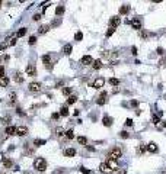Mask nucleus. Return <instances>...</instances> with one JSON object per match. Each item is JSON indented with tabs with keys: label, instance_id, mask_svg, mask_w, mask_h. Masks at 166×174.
Here are the masks:
<instances>
[{
	"label": "nucleus",
	"instance_id": "obj_1",
	"mask_svg": "<svg viewBox=\"0 0 166 174\" xmlns=\"http://www.w3.org/2000/svg\"><path fill=\"white\" fill-rule=\"evenodd\" d=\"M121 157H122V151L120 149V148H112L111 151L108 152V158H109V160H112V161L120 160Z\"/></svg>",
	"mask_w": 166,
	"mask_h": 174
},
{
	"label": "nucleus",
	"instance_id": "obj_2",
	"mask_svg": "<svg viewBox=\"0 0 166 174\" xmlns=\"http://www.w3.org/2000/svg\"><path fill=\"white\" fill-rule=\"evenodd\" d=\"M34 168H35L36 171H45V168H47V161H45L44 158H36V160L34 161Z\"/></svg>",
	"mask_w": 166,
	"mask_h": 174
},
{
	"label": "nucleus",
	"instance_id": "obj_3",
	"mask_svg": "<svg viewBox=\"0 0 166 174\" xmlns=\"http://www.w3.org/2000/svg\"><path fill=\"white\" fill-rule=\"evenodd\" d=\"M103 84H105V78H103V77H98V78H95V81L92 83V87L99 90L101 87H103Z\"/></svg>",
	"mask_w": 166,
	"mask_h": 174
},
{
	"label": "nucleus",
	"instance_id": "obj_4",
	"mask_svg": "<svg viewBox=\"0 0 166 174\" xmlns=\"http://www.w3.org/2000/svg\"><path fill=\"white\" fill-rule=\"evenodd\" d=\"M141 25H143V22H141V19L140 18H134L133 20H131V26H133V29L141 31Z\"/></svg>",
	"mask_w": 166,
	"mask_h": 174
},
{
	"label": "nucleus",
	"instance_id": "obj_5",
	"mask_svg": "<svg viewBox=\"0 0 166 174\" xmlns=\"http://www.w3.org/2000/svg\"><path fill=\"white\" fill-rule=\"evenodd\" d=\"M80 64L82 65H92L93 64V58L90 57V55H83L80 60Z\"/></svg>",
	"mask_w": 166,
	"mask_h": 174
},
{
	"label": "nucleus",
	"instance_id": "obj_6",
	"mask_svg": "<svg viewBox=\"0 0 166 174\" xmlns=\"http://www.w3.org/2000/svg\"><path fill=\"white\" fill-rule=\"evenodd\" d=\"M120 23H121V18L120 16H112V18L109 19V26L111 28H117Z\"/></svg>",
	"mask_w": 166,
	"mask_h": 174
},
{
	"label": "nucleus",
	"instance_id": "obj_7",
	"mask_svg": "<svg viewBox=\"0 0 166 174\" xmlns=\"http://www.w3.org/2000/svg\"><path fill=\"white\" fill-rule=\"evenodd\" d=\"M26 134H28L26 126H16V132H15V135H18V136H25Z\"/></svg>",
	"mask_w": 166,
	"mask_h": 174
},
{
	"label": "nucleus",
	"instance_id": "obj_8",
	"mask_svg": "<svg viewBox=\"0 0 166 174\" xmlns=\"http://www.w3.org/2000/svg\"><path fill=\"white\" fill-rule=\"evenodd\" d=\"M106 97H108V93H106V91H102V93H101V96L96 99V103H98L99 106L105 105V103H106Z\"/></svg>",
	"mask_w": 166,
	"mask_h": 174
},
{
	"label": "nucleus",
	"instance_id": "obj_9",
	"mask_svg": "<svg viewBox=\"0 0 166 174\" xmlns=\"http://www.w3.org/2000/svg\"><path fill=\"white\" fill-rule=\"evenodd\" d=\"M99 171H101V173H103V174H111V173H114L112 170L108 167L106 163H102V164L99 165Z\"/></svg>",
	"mask_w": 166,
	"mask_h": 174
},
{
	"label": "nucleus",
	"instance_id": "obj_10",
	"mask_svg": "<svg viewBox=\"0 0 166 174\" xmlns=\"http://www.w3.org/2000/svg\"><path fill=\"white\" fill-rule=\"evenodd\" d=\"M26 74L31 77H35L36 76V68L34 64H29V65H26Z\"/></svg>",
	"mask_w": 166,
	"mask_h": 174
},
{
	"label": "nucleus",
	"instance_id": "obj_11",
	"mask_svg": "<svg viewBox=\"0 0 166 174\" xmlns=\"http://www.w3.org/2000/svg\"><path fill=\"white\" fill-rule=\"evenodd\" d=\"M29 91H41V83H36V81L31 83L29 84Z\"/></svg>",
	"mask_w": 166,
	"mask_h": 174
},
{
	"label": "nucleus",
	"instance_id": "obj_12",
	"mask_svg": "<svg viewBox=\"0 0 166 174\" xmlns=\"http://www.w3.org/2000/svg\"><path fill=\"white\" fill-rule=\"evenodd\" d=\"M15 132H16V126H6L5 131L6 136H12V135H15Z\"/></svg>",
	"mask_w": 166,
	"mask_h": 174
},
{
	"label": "nucleus",
	"instance_id": "obj_13",
	"mask_svg": "<svg viewBox=\"0 0 166 174\" xmlns=\"http://www.w3.org/2000/svg\"><path fill=\"white\" fill-rule=\"evenodd\" d=\"M74 155H76V149H74V148L64 149V157H74Z\"/></svg>",
	"mask_w": 166,
	"mask_h": 174
},
{
	"label": "nucleus",
	"instance_id": "obj_14",
	"mask_svg": "<svg viewBox=\"0 0 166 174\" xmlns=\"http://www.w3.org/2000/svg\"><path fill=\"white\" fill-rule=\"evenodd\" d=\"M102 123L105 126H111V125H112V118H109L108 115H105V116H103V119H102Z\"/></svg>",
	"mask_w": 166,
	"mask_h": 174
},
{
	"label": "nucleus",
	"instance_id": "obj_15",
	"mask_svg": "<svg viewBox=\"0 0 166 174\" xmlns=\"http://www.w3.org/2000/svg\"><path fill=\"white\" fill-rule=\"evenodd\" d=\"M72 49H73V47L70 44H66L63 47V54L64 55H70V54H72Z\"/></svg>",
	"mask_w": 166,
	"mask_h": 174
},
{
	"label": "nucleus",
	"instance_id": "obj_16",
	"mask_svg": "<svg viewBox=\"0 0 166 174\" xmlns=\"http://www.w3.org/2000/svg\"><path fill=\"white\" fill-rule=\"evenodd\" d=\"M13 80L16 81V83H19V84H21V83H23V76L19 71L15 73V74H13Z\"/></svg>",
	"mask_w": 166,
	"mask_h": 174
},
{
	"label": "nucleus",
	"instance_id": "obj_17",
	"mask_svg": "<svg viewBox=\"0 0 166 174\" xmlns=\"http://www.w3.org/2000/svg\"><path fill=\"white\" fill-rule=\"evenodd\" d=\"M130 5H122L121 7H120V15H127L128 12H130Z\"/></svg>",
	"mask_w": 166,
	"mask_h": 174
},
{
	"label": "nucleus",
	"instance_id": "obj_18",
	"mask_svg": "<svg viewBox=\"0 0 166 174\" xmlns=\"http://www.w3.org/2000/svg\"><path fill=\"white\" fill-rule=\"evenodd\" d=\"M147 151H150V152H157V145H156V142H149V144H147Z\"/></svg>",
	"mask_w": 166,
	"mask_h": 174
},
{
	"label": "nucleus",
	"instance_id": "obj_19",
	"mask_svg": "<svg viewBox=\"0 0 166 174\" xmlns=\"http://www.w3.org/2000/svg\"><path fill=\"white\" fill-rule=\"evenodd\" d=\"M48 31H50V26H48V25H41V26L38 28V33H40V35H42V33H47Z\"/></svg>",
	"mask_w": 166,
	"mask_h": 174
},
{
	"label": "nucleus",
	"instance_id": "obj_20",
	"mask_svg": "<svg viewBox=\"0 0 166 174\" xmlns=\"http://www.w3.org/2000/svg\"><path fill=\"white\" fill-rule=\"evenodd\" d=\"M108 167L112 170V171H115V170H118V165H117V161H112V160H108Z\"/></svg>",
	"mask_w": 166,
	"mask_h": 174
},
{
	"label": "nucleus",
	"instance_id": "obj_21",
	"mask_svg": "<svg viewBox=\"0 0 166 174\" xmlns=\"http://www.w3.org/2000/svg\"><path fill=\"white\" fill-rule=\"evenodd\" d=\"M92 68H93V70H99V68H102V61H101V60H95L93 64H92Z\"/></svg>",
	"mask_w": 166,
	"mask_h": 174
},
{
	"label": "nucleus",
	"instance_id": "obj_22",
	"mask_svg": "<svg viewBox=\"0 0 166 174\" xmlns=\"http://www.w3.org/2000/svg\"><path fill=\"white\" fill-rule=\"evenodd\" d=\"M15 35H16V38H22V36H25L26 35V28H21Z\"/></svg>",
	"mask_w": 166,
	"mask_h": 174
},
{
	"label": "nucleus",
	"instance_id": "obj_23",
	"mask_svg": "<svg viewBox=\"0 0 166 174\" xmlns=\"http://www.w3.org/2000/svg\"><path fill=\"white\" fill-rule=\"evenodd\" d=\"M10 121H12V118H10L9 115H6V116H3L2 119H0V122L3 123V125H9L10 123Z\"/></svg>",
	"mask_w": 166,
	"mask_h": 174
},
{
	"label": "nucleus",
	"instance_id": "obj_24",
	"mask_svg": "<svg viewBox=\"0 0 166 174\" xmlns=\"http://www.w3.org/2000/svg\"><path fill=\"white\" fill-rule=\"evenodd\" d=\"M63 13H64V6L63 5H58L57 7H55V15H57V16H61Z\"/></svg>",
	"mask_w": 166,
	"mask_h": 174
},
{
	"label": "nucleus",
	"instance_id": "obj_25",
	"mask_svg": "<svg viewBox=\"0 0 166 174\" xmlns=\"http://www.w3.org/2000/svg\"><path fill=\"white\" fill-rule=\"evenodd\" d=\"M45 142H47L45 139H40V138H36L35 141H34V145H35V147H42V145H45Z\"/></svg>",
	"mask_w": 166,
	"mask_h": 174
},
{
	"label": "nucleus",
	"instance_id": "obj_26",
	"mask_svg": "<svg viewBox=\"0 0 166 174\" xmlns=\"http://www.w3.org/2000/svg\"><path fill=\"white\" fill-rule=\"evenodd\" d=\"M77 142L80 144V145H83V147H86L87 145V139L85 136H77Z\"/></svg>",
	"mask_w": 166,
	"mask_h": 174
},
{
	"label": "nucleus",
	"instance_id": "obj_27",
	"mask_svg": "<svg viewBox=\"0 0 166 174\" xmlns=\"http://www.w3.org/2000/svg\"><path fill=\"white\" fill-rule=\"evenodd\" d=\"M9 84V78L7 77H3V78H0V87H6V86Z\"/></svg>",
	"mask_w": 166,
	"mask_h": 174
},
{
	"label": "nucleus",
	"instance_id": "obj_28",
	"mask_svg": "<svg viewBox=\"0 0 166 174\" xmlns=\"http://www.w3.org/2000/svg\"><path fill=\"white\" fill-rule=\"evenodd\" d=\"M55 135H57V136H63L64 135V128L57 126V128H55Z\"/></svg>",
	"mask_w": 166,
	"mask_h": 174
},
{
	"label": "nucleus",
	"instance_id": "obj_29",
	"mask_svg": "<svg viewBox=\"0 0 166 174\" xmlns=\"http://www.w3.org/2000/svg\"><path fill=\"white\" fill-rule=\"evenodd\" d=\"M64 134H66V138H67V139H73V138H74V132H73V129L66 131Z\"/></svg>",
	"mask_w": 166,
	"mask_h": 174
},
{
	"label": "nucleus",
	"instance_id": "obj_30",
	"mask_svg": "<svg viewBox=\"0 0 166 174\" xmlns=\"http://www.w3.org/2000/svg\"><path fill=\"white\" fill-rule=\"evenodd\" d=\"M60 116H69V109L66 106H63L60 109Z\"/></svg>",
	"mask_w": 166,
	"mask_h": 174
},
{
	"label": "nucleus",
	"instance_id": "obj_31",
	"mask_svg": "<svg viewBox=\"0 0 166 174\" xmlns=\"http://www.w3.org/2000/svg\"><path fill=\"white\" fill-rule=\"evenodd\" d=\"M3 164H5L6 168H10V167L13 165V163H12V161H10L9 158H5V160H3Z\"/></svg>",
	"mask_w": 166,
	"mask_h": 174
},
{
	"label": "nucleus",
	"instance_id": "obj_32",
	"mask_svg": "<svg viewBox=\"0 0 166 174\" xmlns=\"http://www.w3.org/2000/svg\"><path fill=\"white\" fill-rule=\"evenodd\" d=\"M9 42H7V47H13L15 44H16V35H13L10 39H7Z\"/></svg>",
	"mask_w": 166,
	"mask_h": 174
},
{
	"label": "nucleus",
	"instance_id": "obj_33",
	"mask_svg": "<svg viewBox=\"0 0 166 174\" xmlns=\"http://www.w3.org/2000/svg\"><path fill=\"white\" fill-rule=\"evenodd\" d=\"M9 103L10 105H15V100H16V93H15V91H12V93H10V96H9Z\"/></svg>",
	"mask_w": 166,
	"mask_h": 174
},
{
	"label": "nucleus",
	"instance_id": "obj_34",
	"mask_svg": "<svg viewBox=\"0 0 166 174\" xmlns=\"http://www.w3.org/2000/svg\"><path fill=\"white\" fill-rule=\"evenodd\" d=\"M147 151V145H144V144H140L139 147V154H143V152Z\"/></svg>",
	"mask_w": 166,
	"mask_h": 174
},
{
	"label": "nucleus",
	"instance_id": "obj_35",
	"mask_svg": "<svg viewBox=\"0 0 166 174\" xmlns=\"http://www.w3.org/2000/svg\"><path fill=\"white\" fill-rule=\"evenodd\" d=\"M76 100H77V97L72 94V96H70V97L67 99V105H73V103H76Z\"/></svg>",
	"mask_w": 166,
	"mask_h": 174
},
{
	"label": "nucleus",
	"instance_id": "obj_36",
	"mask_svg": "<svg viewBox=\"0 0 166 174\" xmlns=\"http://www.w3.org/2000/svg\"><path fill=\"white\" fill-rule=\"evenodd\" d=\"M74 39H76L77 42H80V41L83 39V33H82V32H77L76 35H74Z\"/></svg>",
	"mask_w": 166,
	"mask_h": 174
},
{
	"label": "nucleus",
	"instance_id": "obj_37",
	"mask_svg": "<svg viewBox=\"0 0 166 174\" xmlns=\"http://www.w3.org/2000/svg\"><path fill=\"white\" fill-rule=\"evenodd\" d=\"M6 138H7V136L5 135V132H0V145L6 142Z\"/></svg>",
	"mask_w": 166,
	"mask_h": 174
},
{
	"label": "nucleus",
	"instance_id": "obj_38",
	"mask_svg": "<svg viewBox=\"0 0 166 174\" xmlns=\"http://www.w3.org/2000/svg\"><path fill=\"white\" fill-rule=\"evenodd\" d=\"M114 32H115V28H111V26H109V29H108L106 33H105V35H106V38H109V36L114 33Z\"/></svg>",
	"mask_w": 166,
	"mask_h": 174
},
{
	"label": "nucleus",
	"instance_id": "obj_39",
	"mask_svg": "<svg viewBox=\"0 0 166 174\" xmlns=\"http://www.w3.org/2000/svg\"><path fill=\"white\" fill-rule=\"evenodd\" d=\"M28 44H29V45H35V44H36V36H29Z\"/></svg>",
	"mask_w": 166,
	"mask_h": 174
},
{
	"label": "nucleus",
	"instance_id": "obj_40",
	"mask_svg": "<svg viewBox=\"0 0 166 174\" xmlns=\"http://www.w3.org/2000/svg\"><path fill=\"white\" fill-rule=\"evenodd\" d=\"M109 84L118 86V84H120V80H118V78H109Z\"/></svg>",
	"mask_w": 166,
	"mask_h": 174
},
{
	"label": "nucleus",
	"instance_id": "obj_41",
	"mask_svg": "<svg viewBox=\"0 0 166 174\" xmlns=\"http://www.w3.org/2000/svg\"><path fill=\"white\" fill-rule=\"evenodd\" d=\"M72 93V87H64L63 89V94H70Z\"/></svg>",
	"mask_w": 166,
	"mask_h": 174
},
{
	"label": "nucleus",
	"instance_id": "obj_42",
	"mask_svg": "<svg viewBox=\"0 0 166 174\" xmlns=\"http://www.w3.org/2000/svg\"><path fill=\"white\" fill-rule=\"evenodd\" d=\"M159 122H160V118H159L157 115H154V116H153V123H154V125H157Z\"/></svg>",
	"mask_w": 166,
	"mask_h": 174
},
{
	"label": "nucleus",
	"instance_id": "obj_43",
	"mask_svg": "<svg viewBox=\"0 0 166 174\" xmlns=\"http://www.w3.org/2000/svg\"><path fill=\"white\" fill-rule=\"evenodd\" d=\"M120 136H121V138H128L130 135H128V132H125V131H121V132H120Z\"/></svg>",
	"mask_w": 166,
	"mask_h": 174
},
{
	"label": "nucleus",
	"instance_id": "obj_44",
	"mask_svg": "<svg viewBox=\"0 0 166 174\" xmlns=\"http://www.w3.org/2000/svg\"><path fill=\"white\" fill-rule=\"evenodd\" d=\"M140 35H141V38H147V36H149V32L141 29V31H140Z\"/></svg>",
	"mask_w": 166,
	"mask_h": 174
},
{
	"label": "nucleus",
	"instance_id": "obj_45",
	"mask_svg": "<svg viewBox=\"0 0 166 174\" xmlns=\"http://www.w3.org/2000/svg\"><path fill=\"white\" fill-rule=\"evenodd\" d=\"M80 171L83 174H90V170L89 168H85V167H80Z\"/></svg>",
	"mask_w": 166,
	"mask_h": 174
},
{
	"label": "nucleus",
	"instance_id": "obj_46",
	"mask_svg": "<svg viewBox=\"0 0 166 174\" xmlns=\"http://www.w3.org/2000/svg\"><path fill=\"white\" fill-rule=\"evenodd\" d=\"M3 77H5V67L0 65V78H3Z\"/></svg>",
	"mask_w": 166,
	"mask_h": 174
},
{
	"label": "nucleus",
	"instance_id": "obj_47",
	"mask_svg": "<svg viewBox=\"0 0 166 174\" xmlns=\"http://www.w3.org/2000/svg\"><path fill=\"white\" fill-rule=\"evenodd\" d=\"M125 125L127 126H133V119H130V118H128V119L125 121Z\"/></svg>",
	"mask_w": 166,
	"mask_h": 174
},
{
	"label": "nucleus",
	"instance_id": "obj_48",
	"mask_svg": "<svg viewBox=\"0 0 166 174\" xmlns=\"http://www.w3.org/2000/svg\"><path fill=\"white\" fill-rule=\"evenodd\" d=\"M60 22H61V20H60V18H58L57 20H54V22L51 23V25H53V26H58V25H60Z\"/></svg>",
	"mask_w": 166,
	"mask_h": 174
},
{
	"label": "nucleus",
	"instance_id": "obj_49",
	"mask_svg": "<svg viewBox=\"0 0 166 174\" xmlns=\"http://www.w3.org/2000/svg\"><path fill=\"white\" fill-rule=\"evenodd\" d=\"M7 48V42H2L0 44V49H6Z\"/></svg>",
	"mask_w": 166,
	"mask_h": 174
},
{
	"label": "nucleus",
	"instance_id": "obj_50",
	"mask_svg": "<svg viewBox=\"0 0 166 174\" xmlns=\"http://www.w3.org/2000/svg\"><path fill=\"white\" fill-rule=\"evenodd\" d=\"M40 19H41V15H40V13L34 15V20H40Z\"/></svg>",
	"mask_w": 166,
	"mask_h": 174
},
{
	"label": "nucleus",
	"instance_id": "obj_51",
	"mask_svg": "<svg viewBox=\"0 0 166 174\" xmlns=\"http://www.w3.org/2000/svg\"><path fill=\"white\" fill-rule=\"evenodd\" d=\"M131 54H133V55H137V48H135V47L131 48Z\"/></svg>",
	"mask_w": 166,
	"mask_h": 174
},
{
	"label": "nucleus",
	"instance_id": "obj_52",
	"mask_svg": "<svg viewBox=\"0 0 166 174\" xmlns=\"http://www.w3.org/2000/svg\"><path fill=\"white\" fill-rule=\"evenodd\" d=\"M60 118V113H53V119H58Z\"/></svg>",
	"mask_w": 166,
	"mask_h": 174
},
{
	"label": "nucleus",
	"instance_id": "obj_53",
	"mask_svg": "<svg viewBox=\"0 0 166 174\" xmlns=\"http://www.w3.org/2000/svg\"><path fill=\"white\" fill-rule=\"evenodd\" d=\"M16 112H18L19 115H22V116H25V112H23L22 109H18V110H16Z\"/></svg>",
	"mask_w": 166,
	"mask_h": 174
},
{
	"label": "nucleus",
	"instance_id": "obj_54",
	"mask_svg": "<svg viewBox=\"0 0 166 174\" xmlns=\"http://www.w3.org/2000/svg\"><path fill=\"white\" fill-rule=\"evenodd\" d=\"M125 173H127L125 170H120V171H118V174H125Z\"/></svg>",
	"mask_w": 166,
	"mask_h": 174
},
{
	"label": "nucleus",
	"instance_id": "obj_55",
	"mask_svg": "<svg viewBox=\"0 0 166 174\" xmlns=\"http://www.w3.org/2000/svg\"><path fill=\"white\" fill-rule=\"evenodd\" d=\"M157 54H163V49H162V48H157Z\"/></svg>",
	"mask_w": 166,
	"mask_h": 174
},
{
	"label": "nucleus",
	"instance_id": "obj_56",
	"mask_svg": "<svg viewBox=\"0 0 166 174\" xmlns=\"http://www.w3.org/2000/svg\"><path fill=\"white\" fill-rule=\"evenodd\" d=\"M163 126H165V128H166V121H165V122H163Z\"/></svg>",
	"mask_w": 166,
	"mask_h": 174
},
{
	"label": "nucleus",
	"instance_id": "obj_57",
	"mask_svg": "<svg viewBox=\"0 0 166 174\" xmlns=\"http://www.w3.org/2000/svg\"><path fill=\"white\" fill-rule=\"evenodd\" d=\"M0 7H2V0H0Z\"/></svg>",
	"mask_w": 166,
	"mask_h": 174
}]
</instances>
